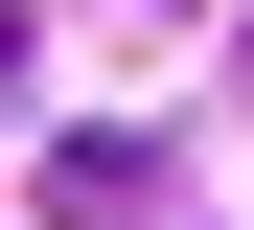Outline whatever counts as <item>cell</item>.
<instances>
[{
    "mask_svg": "<svg viewBox=\"0 0 254 230\" xmlns=\"http://www.w3.org/2000/svg\"><path fill=\"white\" fill-rule=\"evenodd\" d=\"M47 207H69V230H162V138H69Z\"/></svg>",
    "mask_w": 254,
    "mask_h": 230,
    "instance_id": "6da1fadb",
    "label": "cell"
}]
</instances>
